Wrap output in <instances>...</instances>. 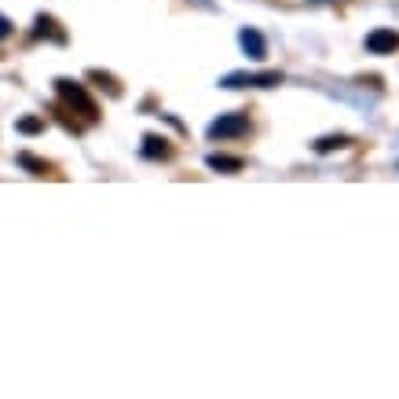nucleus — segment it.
Instances as JSON below:
<instances>
[{
	"label": "nucleus",
	"mask_w": 399,
	"mask_h": 399,
	"mask_svg": "<svg viewBox=\"0 0 399 399\" xmlns=\"http://www.w3.org/2000/svg\"><path fill=\"white\" fill-rule=\"evenodd\" d=\"M55 88H59L62 107L74 110V114H81V121H85V125H96V121H99V107H96V99L85 92V85H77V81L59 77V81H55Z\"/></svg>",
	"instance_id": "obj_1"
},
{
	"label": "nucleus",
	"mask_w": 399,
	"mask_h": 399,
	"mask_svg": "<svg viewBox=\"0 0 399 399\" xmlns=\"http://www.w3.org/2000/svg\"><path fill=\"white\" fill-rule=\"evenodd\" d=\"M220 85H224V88H275V85H282V74H279V70H264V74H227Z\"/></svg>",
	"instance_id": "obj_2"
},
{
	"label": "nucleus",
	"mask_w": 399,
	"mask_h": 399,
	"mask_svg": "<svg viewBox=\"0 0 399 399\" xmlns=\"http://www.w3.org/2000/svg\"><path fill=\"white\" fill-rule=\"evenodd\" d=\"M249 132V117L245 114H220L209 125V139H238Z\"/></svg>",
	"instance_id": "obj_3"
},
{
	"label": "nucleus",
	"mask_w": 399,
	"mask_h": 399,
	"mask_svg": "<svg viewBox=\"0 0 399 399\" xmlns=\"http://www.w3.org/2000/svg\"><path fill=\"white\" fill-rule=\"evenodd\" d=\"M366 52L370 55H392V52H399V30H374L366 37Z\"/></svg>",
	"instance_id": "obj_4"
},
{
	"label": "nucleus",
	"mask_w": 399,
	"mask_h": 399,
	"mask_svg": "<svg viewBox=\"0 0 399 399\" xmlns=\"http://www.w3.org/2000/svg\"><path fill=\"white\" fill-rule=\"evenodd\" d=\"M238 45H242V52H245L249 59H264V55H267V40H264V33L253 30V26H245V30L238 33Z\"/></svg>",
	"instance_id": "obj_5"
},
{
	"label": "nucleus",
	"mask_w": 399,
	"mask_h": 399,
	"mask_svg": "<svg viewBox=\"0 0 399 399\" xmlns=\"http://www.w3.org/2000/svg\"><path fill=\"white\" fill-rule=\"evenodd\" d=\"M143 158L151 161H169L173 158V143L165 136H143Z\"/></svg>",
	"instance_id": "obj_6"
},
{
	"label": "nucleus",
	"mask_w": 399,
	"mask_h": 399,
	"mask_svg": "<svg viewBox=\"0 0 399 399\" xmlns=\"http://www.w3.org/2000/svg\"><path fill=\"white\" fill-rule=\"evenodd\" d=\"M33 37H52L55 45H66V33L59 30V23H55L52 15H40V18H37V26H33Z\"/></svg>",
	"instance_id": "obj_7"
},
{
	"label": "nucleus",
	"mask_w": 399,
	"mask_h": 399,
	"mask_svg": "<svg viewBox=\"0 0 399 399\" xmlns=\"http://www.w3.org/2000/svg\"><path fill=\"white\" fill-rule=\"evenodd\" d=\"M209 169H216V173H242L245 169V158H231V154H209Z\"/></svg>",
	"instance_id": "obj_8"
},
{
	"label": "nucleus",
	"mask_w": 399,
	"mask_h": 399,
	"mask_svg": "<svg viewBox=\"0 0 399 399\" xmlns=\"http://www.w3.org/2000/svg\"><path fill=\"white\" fill-rule=\"evenodd\" d=\"M15 161H18V165H23V169H30L33 176H48V161H40V158H33V154H26V151H23V154H18Z\"/></svg>",
	"instance_id": "obj_9"
},
{
	"label": "nucleus",
	"mask_w": 399,
	"mask_h": 399,
	"mask_svg": "<svg viewBox=\"0 0 399 399\" xmlns=\"http://www.w3.org/2000/svg\"><path fill=\"white\" fill-rule=\"evenodd\" d=\"M341 146H352V139H348V136H326V139L315 143V151H319V154H330V151H341Z\"/></svg>",
	"instance_id": "obj_10"
},
{
	"label": "nucleus",
	"mask_w": 399,
	"mask_h": 399,
	"mask_svg": "<svg viewBox=\"0 0 399 399\" xmlns=\"http://www.w3.org/2000/svg\"><path fill=\"white\" fill-rule=\"evenodd\" d=\"M15 129L23 132V136H37V132H45V117H23Z\"/></svg>",
	"instance_id": "obj_11"
},
{
	"label": "nucleus",
	"mask_w": 399,
	"mask_h": 399,
	"mask_svg": "<svg viewBox=\"0 0 399 399\" xmlns=\"http://www.w3.org/2000/svg\"><path fill=\"white\" fill-rule=\"evenodd\" d=\"M88 77H92V81H99V85H107V92H110V96H121V85H117V81H114L110 74H103V70H92Z\"/></svg>",
	"instance_id": "obj_12"
},
{
	"label": "nucleus",
	"mask_w": 399,
	"mask_h": 399,
	"mask_svg": "<svg viewBox=\"0 0 399 399\" xmlns=\"http://www.w3.org/2000/svg\"><path fill=\"white\" fill-rule=\"evenodd\" d=\"M8 37H11V23H8L4 15H0V40H8Z\"/></svg>",
	"instance_id": "obj_13"
}]
</instances>
